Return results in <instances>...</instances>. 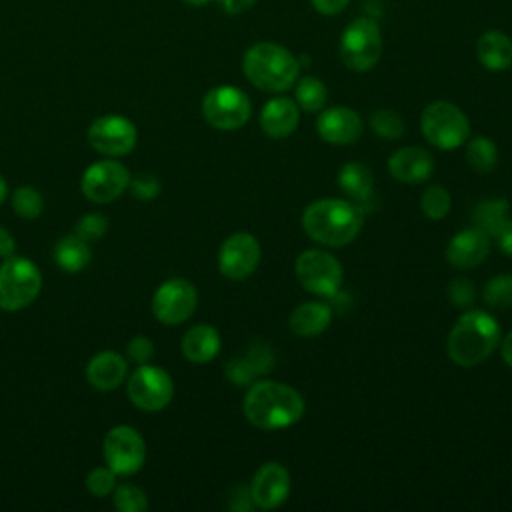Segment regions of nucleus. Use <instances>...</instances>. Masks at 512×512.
<instances>
[{"instance_id": "f257e3e1", "label": "nucleus", "mask_w": 512, "mask_h": 512, "mask_svg": "<svg viewBox=\"0 0 512 512\" xmlns=\"http://www.w3.org/2000/svg\"><path fill=\"white\" fill-rule=\"evenodd\" d=\"M242 412L246 420L260 430H280L302 418L304 398L288 384L258 380L244 394Z\"/></svg>"}, {"instance_id": "f03ea898", "label": "nucleus", "mask_w": 512, "mask_h": 512, "mask_svg": "<svg viewBox=\"0 0 512 512\" xmlns=\"http://www.w3.org/2000/svg\"><path fill=\"white\" fill-rule=\"evenodd\" d=\"M364 212L360 204L342 198H322L306 206L302 214L304 232L318 244L340 248L350 244L362 230Z\"/></svg>"}, {"instance_id": "7ed1b4c3", "label": "nucleus", "mask_w": 512, "mask_h": 512, "mask_svg": "<svg viewBox=\"0 0 512 512\" xmlns=\"http://www.w3.org/2000/svg\"><path fill=\"white\" fill-rule=\"evenodd\" d=\"M500 324L484 310H468L452 326L448 334V356L462 368L484 362L500 344Z\"/></svg>"}, {"instance_id": "20e7f679", "label": "nucleus", "mask_w": 512, "mask_h": 512, "mask_svg": "<svg viewBox=\"0 0 512 512\" xmlns=\"http://www.w3.org/2000/svg\"><path fill=\"white\" fill-rule=\"evenodd\" d=\"M242 72L250 84L264 92H284L296 84L300 62L280 44L258 42L244 52Z\"/></svg>"}, {"instance_id": "39448f33", "label": "nucleus", "mask_w": 512, "mask_h": 512, "mask_svg": "<svg viewBox=\"0 0 512 512\" xmlns=\"http://www.w3.org/2000/svg\"><path fill=\"white\" fill-rule=\"evenodd\" d=\"M42 288L40 268L24 256H8L0 262V310L18 312L30 306Z\"/></svg>"}, {"instance_id": "423d86ee", "label": "nucleus", "mask_w": 512, "mask_h": 512, "mask_svg": "<svg viewBox=\"0 0 512 512\" xmlns=\"http://www.w3.org/2000/svg\"><path fill=\"white\" fill-rule=\"evenodd\" d=\"M422 136L440 150H454L470 136V122L466 114L452 102L438 100L424 108L420 116Z\"/></svg>"}, {"instance_id": "0eeeda50", "label": "nucleus", "mask_w": 512, "mask_h": 512, "mask_svg": "<svg viewBox=\"0 0 512 512\" xmlns=\"http://www.w3.org/2000/svg\"><path fill=\"white\" fill-rule=\"evenodd\" d=\"M382 54V32L372 18L352 20L340 36V58L352 72H366L376 66Z\"/></svg>"}, {"instance_id": "6e6552de", "label": "nucleus", "mask_w": 512, "mask_h": 512, "mask_svg": "<svg viewBox=\"0 0 512 512\" xmlns=\"http://www.w3.org/2000/svg\"><path fill=\"white\" fill-rule=\"evenodd\" d=\"M252 112L250 98L236 86H216L210 88L202 98L204 120L222 132L242 128Z\"/></svg>"}, {"instance_id": "1a4fd4ad", "label": "nucleus", "mask_w": 512, "mask_h": 512, "mask_svg": "<svg viewBox=\"0 0 512 512\" xmlns=\"http://www.w3.org/2000/svg\"><path fill=\"white\" fill-rule=\"evenodd\" d=\"M294 272L302 288L328 298L338 294L344 280L342 264L330 252L318 248L304 250L294 262Z\"/></svg>"}, {"instance_id": "9d476101", "label": "nucleus", "mask_w": 512, "mask_h": 512, "mask_svg": "<svg viewBox=\"0 0 512 512\" xmlns=\"http://www.w3.org/2000/svg\"><path fill=\"white\" fill-rule=\"evenodd\" d=\"M126 394L130 402L144 412H158L166 408L174 396L172 376L154 364H138L128 376Z\"/></svg>"}, {"instance_id": "9b49d317", "label": "nucleus", "mask_w": 512, "mask_h": 512, "mask_svg": "<svg viewBox=\"0 0 512 512\" xmlns=\"http://www.w3.org/2000/svg\"><path fill=\"white\" fill-rule=\"evenodd\" d=\"M102 452L106 466L112 468L116 476H132L144 466L146 442L136 428L120 424L108 430Z\"/></svg>"}, {"instance_id": "f8f14e48", "label": "nucleus", "mask_w": 512, "mask_h": 512, "mask_svg": "<svg viewBox=\"0 0 512 512\" xmlns=\"http://www.w3.org/2000/svg\"><path fill=\"white\" fill-rule=\"evenodd\" d=\"M86 136L92 150L108 158H120L134 150L138 130L134 122L122 114H104L88 126Z\"/></svg>"}, {"instance_id": "ddd939ff", "label": "nucleus", "mask_w": 512, "mask_h": 512, "mask_svg": "<svg viewBox=\"0 0 512 512\" xmlns=\"http://www.w3.org/2000/svg\"><path fill=\"white\" fill-rule=\"evenodd\" d=\"M198 306V292L186 278H170L162 282L152 296V314L166 326L186 322Z\"/></svg>"}, {"instance_id": "4468645a", "label": "nucleus", "mask_w": 512, "mask_h": 512, "mask_svg": "<svg viewBox=\"0 0 512 512\" xmlns=\"http://www.w3.org/2000/svg\"><path fill=\"white\" fill-rule=\"evenodd\" d=\"M130 178V170L122 162L106 158L90 164L84 170L80 178V190L90 202L108 204L126 192Z\"/></svg>"}, {"instance_id": "2eb2a0df", "label": "nucleus", "mask_w": 512, "mask_h": 512, "mask_svg": "<svg viewBox=\"0 0 512 512\" xmlns=\"http://www.w3.org/2000/svg\"><path fill=\"white\" fill-rule=\"evenodd\" d=\"M260 264V244L248 232L230 234L218 250V270L228 280H246Z\"/></svg>"}, {"instance_id": "dca6fc26", "label": "nucleus", "mask_w": 512, "mask_h": 512, "mask_svg": "<svg viewBox=\"0 0 512 512\" xmlns=\"http://www.w3.org/2000/svg\"><path fill=\"white\" fill-rule=\"evenodd\" d=\"M290 494V474L280 462L262 464L250 482V500L256 508L274 510Z\"/></svg>"}, {"instance_id": "f3484780", "label": "nucleus", "mask_w": 512, "mask_h": 512, "mask_svg": "<svg viewBox=\"0 0 512 512\" xmlns=\"http://www.w3.org/2000/svg\"><path fill=\"white\" fill-rule=\"evenodd\" d=\"M316 130L324 142L342 146L356 142L364 132V124L356 110L348 106H332L320 112Z\"/></svg>"}, {"instance_id": "a211bd4d", "label": "nucleus", "mask_w": 512, "mask_h": 512, "mask_svg": "<svg viewBox=\"0 0 512 512\" xmlns=\"http://www.w3.org/2000/svg\"><path fill=\"white\" fill-rule=\"evenodd\" d=\"M490 252V236L478 226L464 228L452 236L446 246V260L460 270L474 268L486 260Z\"/></svg>"}, {"instance_id": "6ab92c4d", "label": "nucleus", "mask_w": 512, "mask_h": 512, "mask_svg": "<svg viewBox=\"0 0 512 512\" xmlns=\"http://www.w3.org/2000/svg\"><path fill=\"white\" fill-rule=\"evenodd\" d=\"M128 376V358L116 350H102L86 364V380L92 388L110 392L124 384Z\"/></svg>"}, {"instance_id": "aec40b11", "label": "nucleus", "mask_w": 512, "mask_h": 512, "mask_svg": "<svg viewBox=\"0 0 512 512\" xmlns=\"http://www.w3.org/2000/svg\"><path fill=\"white\" fill-rule=\"evenodd\" d=\"M388 172L392 178L404 184H420L434 172V160L430 152L418 146H406L396 150L388 158Z\"/></svg>"}, {"instance_id": "412c9836", "label": "nucleus", "mask_w": 512, "mask_h": 512, "mask_svg": "<svg viewBox=\"0 0 512 512\" xmlns=\"http://www.w3.org/2000/svg\"><path fill=\"white\" fill-rule=\"evenodd\" d=\"M300 122L296 100L278 96L268 100L260 110V128L270 138L290 136Z\"/></svg>"}, {"instance_id": "4be33fe9", "label": "nucleus", "mask_w": 512, "mask_h": 512, "mask_svg": "<svg viewBox=\"0 0 512 512\" xmlns=\"http://www.w3.org/2000/svg\"><path fill=\"white\" fill-rule=\"evenodd\" d=\"M220 346H222L220 334L210 324L192 326L180 342L182 356L194 364H206V362L214 360L220 352Z\"/></svg>"}, {"instance_id": "5701e85b", "label": "nucleus", "mask_w": 512, "mask_h": 512, "mask_svg": "<svg viewBox=\"0 0 512 512\" xmlns=\"http://www.w3.org/2000/svg\"><path fill=\"white\" fill-rule=\"evenodd\" d=\"M476 56L490 72H502L512 66V40L500 30L484 32L476 42Z\"/></svg>"}, {"instance_id": "b1692460", "label": "nucleus", "mask_w": 512, "mask_h": 512, "mask_svg": "<svg viewBox=\"0 0 512 512\" xmlns=\"http://www.w3.org/2000/svg\"><path fill=\"white\" fill-rule=\"evenodd\" d=\"M332 322V308L324 302H302L290 314V330L300 338L322 334Z\"/></svg>"}, {"instance_id": "393cba45", "label": "nucleus", "mask_w": 512, "mask_h": 512, "mask_svg": "<svg viewBox=\"0 0 512 512\" xmlns=\"http://www.w3.org/2000/svg\"><path fill=\"white\" fill-rule=\"evenodd\" d=\"M92 260V248L90 242L80 238L78 234L62 236L54 246V262L60 270L68 274L82 272Z\"/></svg>"}, {"instance_id": "a878e982", "label": "nucleus", "mask_w": 512, "mask_h": 512, "mask_svg": "<svg viewBox=\"0 0 512 512\" xmlns=\"http://www.w3.org/2000/svg\"><path fill=\"white\" fill-rule=\"evenodd\" d=\"M338 186L346 192L348 198L362 204L374 192V176L366 164L348 162L338 172Z\"/></svg>"}, {"instance_id": "bb28decb", "label": "nucleus", "mask_w": 512, "mask_h": 512, "mask_svg": "<svg viewBox=\"0 0 512 512\" xmlns=\"http://www.w3.org/2000/svg\"><path fill=\"white\" fill-rule=\"evenodd\" d=\"M508 220V200L490 198L482 200L474 210V224L492 236Z\"/></svg>"}, {"instance_id": "cd10ccee", "label": "nucleus", "mask_w": 512, "mask_h": 512, "mask_svg": "<svg viewBox=\"0 0 512 512\" xmlns=\"http://www.w3.org/2000/svg\"><path fill=\"white\" fill-rule=\"evenodd\" d=\"M466 160L468 166L480 174L494 170L498 162V148L496 144L486 136H476L466 146Z\"/></svg>"}, {"instance_id": "c85d7f7f", "label": "nucleus", "mask_w": 512, "mask_h": 512, "mask_svg": "<svg viewBox=\"0 0 512 512\" xmlns=\"http://www.w3.org/2000/svg\"><path fill=\"white\" fill-rule=\"evenodd\" d=\"M326 100H328V92H326V86H324V82L320 78L304 76L296 84V104L304 112H320V110H324Z\"/></svg>"}, {"instance_id": "c756f323", "label": "nucleus", "mask_w": 512, "mask_h": 512, "mask_svg": "<svg viewBox=\"0 0 512 512\" xmlns=\"http://www.w3.org/2000/svg\"><path fill=\"white\" fill-rule=\"evenodd\" d=\"M12 208L24 220H36L44 210V198L34 186H20L12 194Z\"/></svg>"}, {"instance_id": "7c9ffc66", "label": "nucleus", "mask_w": 512, "mask_h": 512, "mask_svg": "<svg viewBox=\"0 0 512 512\" xmlns=\"http://www.w3.org/2000/svg\"><path fill=\"white\" fill-rule=\"evenodd\" d=\"M112 502H114V508L120 512H144L148 508L146 492L136 484H128V482L114 488Z\"/></svg>"}, {"instance_id": "2f4dec72", "label": "nucleus", "mask_w": 512, "mask_h": 512, "mask_svg": "<svg viewBox=\"0 0 512 512\" xmlns=\"http://www.w3.org/2000/svg\"><path fill=\"white\" fill-rule=\"evenodd\" d=\"M490 308H512V274H500L486 282L482 292Z\"/></svg>"}, {"instance_id": "473e14b6", "label": "nucleus", "mask_w": 512, "mask_h": 512, "mask_svg": "<svg viewBox=\"0 0 512 512\" xmlns=\"http://www.w3.org/2000/svg\"><path fill=\"white\" fill-rule=\"evenodd\" d=\"M370 128L374 134L386 140H398L404 134V120L400 118L398 112L382 108L370 114Z\"/></svg>"}, {"instance_id": "72a5a7b5", "label": "nucleus", "mask_w": 512, "mask_h": 512, "mask_svg": "<svg viewBox=\"0 0 512 512\" xmlns=\"http://www.w3.org/2000/svg\"><path fill=\"white\" fill-rule=\"evenodd\" d=\"M450 204L452 198L442 186H430L420 196V208L430 220H442L450 212Z\"/></svg>"}, {"instance_id": "f704fd0d", "label": "nucleus", "mask_w": 512, "mask_h": 512, "mask_svg": "<svg viewBox=\"0 0 512 512\" xmlns=\"http://www.w3.org/2000/svg\"><path fill=\"white\" fill-rule=\"evenodd\" d=\"M86 488L92 496L104 498L116 488V472L108 466H96L86 476Z\"/></svg>"}, {"instance_id": "c9c22d12", "label": "nucleus", "mask_w": 512, "mask_h": 512, "mask_svg": "<svg viewBox=\"0 0 512 512\" xmlns=\"http://www.w3.org/2000/svg\"><path fill=\"white\" fill-rule=\"evenodd\" d=\"M108 232V218L100 212H88L84 214L76 226H74V234H78L80 238H84L86 242H94L100 240L104 234Z\"/></svg>"}, {"instance_id": "e433bc0d", "label": "nucleus", "mask_w": 512, "mask_h": 512, "mask_svg": "<svg viewBox=\"0 0 512 512\" xmlns=\"http://www.w3.org/2000/svg\"><path fill=\"white\" fill-rule=\"evenodd\" d=\"M128 188H130V192H132L134 198L148 202V200H154V198L160 194L162 182H160L158 176L152 174V172H140V174H136V176L130 178Z\"/></svg>"}, {"instance_id": "4c0bfd02", "label": "nucleus", "mask_w": 512, "mask_h": 512, "mask_svg": "<svg viewBox=\"0 0 512 512\" xmlns=\"http://www.w3.org/2000/svg\"><path fill=\"white\" fill-rule=\"evenodd\" d=\"M260 372V368L250 362L248 358H234L226 364V378L234 382L236 386H246L254 380V376Z\"/></svg>"}, {"instance_id": "58836bf2", "label": "nucleus", "mask_w": 512, "mask_h": 512, "mask_svg": "<svg viewBox=\"0 0 512 512\" xmlns=\"http://www.w3.org/2000/svg\"><path fill=\"white\" fill-rule=\"evenodd\" d=\"M154 356V342L148 336L136 334L126 344V358L136 364H146Z\"/></svg>"}, {"instance_id": "ea45409f", "label": "nucleus", "mask_w": 512, "mask_h": 512, "mask_svg": "<svg viewBox=\"0 0 512 512\" xmlns=\"http://www.w3.org/2000/svg\"><path fill=\"white\" fill-rule=\"evenodd\" d=\"M448 298L454 306H468L474 300V284L466 278H454L448 286Z\"/></svg>"}, {"instance_id": "a19ab883", "label": "nucleus", "mask_w": 512, "mask_h": 512, "mask_svg": "<svg viewBox=\"0 0 512 512\" xmlns=\"http://www.w3.org/2000/svg\"><path fill=\"white\" fill-rule=\"evenodd\" d=\"M492 238L496 240V246L500 248V252L512 258V220L510 218L492 234Z\"/></svg>"}, {"instance_id": "79ce46f5", "label": "nucleus", "mask_w": 512, "mask_h": 512, "mask_svg": "<svg viewBox=\"0 0 512 512\" xmlns=\"http://www.w3.org/2000/svg\"><path fill=\"white\" fill-rule=\"evenodd\" d=\"M312 2V8L324 16H334V14H340L350 0H310Z\"/></svg>"}, {"instance_id": "37998d69", "label": "nucleus", "mask_w": 512, "mask_h": 512, "mask_svg": "<svg viewBox=\"0 0 512 512\" xmlns=\"http://www.w3.org/2000/svg\"><path fill=\"white\" fill-rule=\"evenodd\" d=\"M218 2H220L222 10L226 14H232V16L246 12V10H250L256 4V0H218Z\"/></svg>"}, {"instance_id": "c03bdc74", "label": "nucleus", "mask_w": 512, "mask_h": 512, "mask_svg": "<svg viewBox=\"0 0 512 512\" xmlns=\"http://www.w3.org/2000/svg\"><path fill=\"white\" fill-rule=\"evenodd\" d=\"M16 252V242H14V236L0 226V260L12 256Z\"/></svg>"}, {"instance_id": "a18cd8bd", "label": "nucleus", "mask_w": 512, "mask_h": 512, "mask_svg": "<svg viewBox=\"0 0 512 512\" xmlns=\"http://www.w3.org/2000/svg\"><path fill=\"white\" fill-rule=\"evenodd\" d=\"M500 350H502V360L512 368V330L504 336V340L500 344Z\"/></svg>"}, {"instance_id": "49530a36", "label": "nucleus", "mask_w": 512, "mask_h": 512, "mask_svg": "<svg viewBox=\"0 0 512 512\" xmlns=\"http://www.w3.org/2000/svg\"><path fill=\"white\" fill-rule=\"evenodd\" d=\"M6 194H8V184H6V180H4V178H2V174H0V204L4 202Z\"/></svg>"}, {"instance_id": "de8ad7c7", "label": "nucleus", "mask_w": 512, "mask_h": 512, "mask_svg": "<svg viewBox=\"0 0 512 512\" xmlns=\"http://www.w3.org/2000/svg\"><path fill=\"white\" fill-rule=\"evenodd\" d=\"M188 6H206L210 0H182Z\"/></svg>"}]
</instances>
